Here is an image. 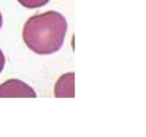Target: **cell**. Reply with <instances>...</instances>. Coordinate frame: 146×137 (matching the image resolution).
Here are the masks:
<instances>
[{"instance_id": "6", "label": "cell", "mask_w": 146, "mask_h": 137, "mask_svg": "<svg viewBox=\"0 0 146 137\" xmlns=\"http://www.w3.org/2000/svg\"><path fill=\"white\" fill-rule=\"evenodd\" d=\"M2 22H3V19H2V15H1V12H0V29L1 28V26H2Z\"/></svg>"}, {"instance_id": "1", "label": "cell", "mask_w": 146, "mask_h": 137, "mask_svg": "<svg viewBox=\"0 0 146 137\" xmlns=\"http://www.w3.org/2000/svg\"><path fill=\"white\" fill-rule=\"evenodd\" d=\"M67 31L65 17L55 11L30 17L23 29L26 45L38 54H51L62 47Z\"/></svg>"}, {"instance_id": "5", "label": "cell", "mask_w": 146, "mask_h": 137, "mask_svg": "<svg viewBox=\"0 0 146 137\" xmlns=\"http://www.w3.org/2000/svg\"><path fill=\"white\" fill-rule=\"evenodd\" d=\"M4 64H5V57H4L2 51L0 49V73L2 71Z\"/></svg>"}, {"instance_id": "4", "label": "cell", "mask_w": 146, "mask_h": 137, "mask_svg": "<svg viewBox=\"0 0 146 137\" xmlns=\"http://www.w3.org/2000/svg\"><path fill=\"white\" fill-rule=\"evenodd\" d=\"M24 7L34 9L41 7L49 2L50 0H17Z\"/></svg>"}, {"instance_id": "3", "label": "cell", "mask_w": 146, "mask_h": 137, "mask_svg": "<svg viewBox=\"0 0 146 137\" xmlns=\"http://www.w3.org/2000/svg\"><path fill=\"white\" fill-rule=\"evenodd\" d=\"M74 73H68L61 76L55 86L54 94L56 97H71L75 96L74 92Z\"/></svg>"}, {"instance_id": "2", "label": "cell", "mask_w": 146, "mask_h": 137, "mask_svg": "<svg viewBox=\"0 0 146 137\" xmlns=\"http://www.w3.org/2000/svg\"><path fill=\"white\" fill-rule=\"evenodd\" d=\"M0 97H36L31 86L18 79L7 80L0 85Z\"/></svg>"}]
</instances>
